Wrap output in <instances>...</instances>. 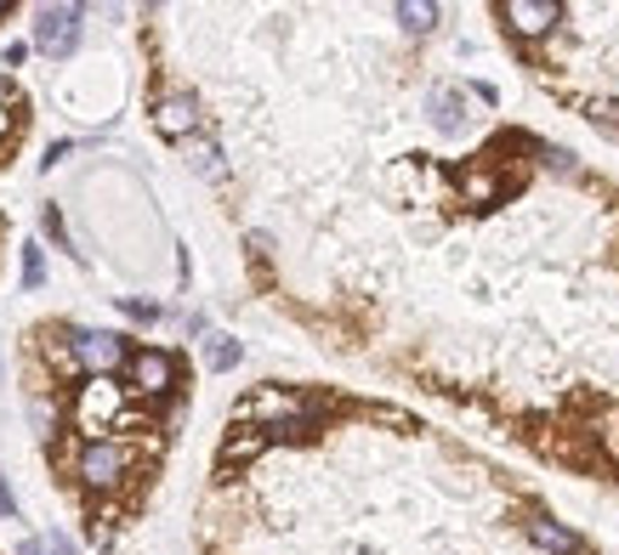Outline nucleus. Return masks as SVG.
Returning a JSON list of instances; mask_svg holds the SVG:
<instances>
[{"instance_id": "nucleus-1", "label": "nucleus", "mask_w": 619, "mask_h": 555, "mask_svg": "<svg viewBox=\"0 0 619 555\" xmlns=\"http://www.w3.org/2000/svg\"><path fill=\"white\" fill-rule=\"evenodd\" d=\"M80 23H85V7H40L34 12V45L45 58H69L74 45H80Z\"/></svg>"}, {"instance_id": "nucleus-2", "label": "nucleus", "mask_w": 619, "mask_h": 555, "mask_svg": "<svg viewBox=\"0 0 619 555\" xmlns=\"http://www.w3.org/2000/svg\"><path fill=\"white\" fill-rule=\"evenodd\" d=\"M74 358H80V369L91 380H109L125 363V335H114V329H85V335H74Z\"/></svg>"}, {"instance_id": "nucleus-3", "label": "nucleus", "mask_w": 619, "mask_h": 555, "mask_svg": "<svg viewBox=\"0 0 619 555\" xmlns=\"http://www.w3.org/2000/svg\"><path fill=\"white\" fill-rule=\"evenodd\" d=\"M74 414H80V431H109L120 414H125V402H120V386H109V380H85L80 386V402H74Z\"/></svg>"}, {"instance_id": "nucleus-4", "label": "nucleus", "mask_w": 619, "mask_h": 555, "mask_svg": "<svg viewBox=\"0 0 619 555\" xmlns=\"http://www.w3.org/2000/svg\"><path fill=\"white\" fill-rule=\"evenodd\" d=\"M125 471H131V453H125L120 442H91V448L80 453V482H85V487H120Z\"/></svg>"}, {"instance_id": "nucleus-5", "label": "nucleus", "mask_w": 619, "mask_h": 555, "mask_svg": "<svg viewBox=\"0 0 619 555\" xmlns=\"http://www.w3.org/2000/svg\"><path fill=\"white\" fill-rule=\"evenodd\" d=\"M500 18H506V29H511V34L540 40V34H551V29L562 23V7H557V0H506Z\"/></svg>"}, {"instance_id": "nucleus-6", "label": "nucleus", "mask_w": 619, "mask_h": 555, "mask_svg": "<svg viewBox=\"0 0 619 555\" xmlns=\"http://www.w3.org/2000/svg\"><path fill=\"white\" fill-rule=\"evenodd\" d=\"M131 386L142 397H165L176 386V363L165 358V351H136V358H131Z\"/></svg>"}, {"instance_id": "nucleus-7", "label": "nucleus", "mask_w": 619, "mask_h": 555, "mask_svg": "<svg viewBox=\"0 0 619 555\" xmlns=\"http://www.w3.org/2000/svg\"><path fill=\"white\" fill-rule=\"evenodd\" d=\"M154 131L171 136V142H187L200 131V103H194V96H165V103L154 109Z\"/></svg>"}, {"instance_id": "nucleus-8", "label": "nucleus", "mask_w": 619, "mask_h": 555, "mask_svg": "<svg viewBox=\"0 0 619 555\" xmlns=\"http://www.w3.org/2000/svg\"><path fill=\"white\" fill-rule=\"evenodd\" d=\"M426 114H433V125H438L444 136H455V131L466 125V96H460L455 85H433V91H426Z\"/></svg>"}, {"instance_id": "nucleus-9", "label": "nucleus", "mask_w": 619, "mask_h": 555, "mask_svg": "<svg viewBox=\"0 0 619 555\" xmlns=\"http://www.w3.org/2000/svg\"><path fill=\"white\" fill-rule=\"evenodd\" d=\"M529 538H535L540 549H551V555H575V549H580V533L557 527L551 516H535V522H529Z\"/></svg>"}, {"instance_id": "nucleus-10", "label": "nucleus", "mask_w": 619, "mask_h": 555, "mask_svg": "<svg viewBox=\"0 0 619 555\" xmlns=\"http://www.w3.org/2000/svg\"><path fill=\"white\" fill-rule=\"evenodd\" d=\"M240 358H245V346L233 340V335H205V363H211L216 374H227Z\"/></svg>"}, {"instance_id": "nucleus-11", "label": "nucleus", "mask_w": 619, "mask_h": 555, "mask_svg": "<svg viewBox=\"0 0 619 555\" xmlns=\"http://www.w3.org/2000/svg\"><path fill=\"white\" fill-rule=\"evenodd\" d=\"M398 23H404L409 34H433V29H438V7H433V0H404V7H398Z\"/></svg>"}, {"instance_id": "nucleus-12", "label": "nucleus", "mask_w": 619, "mask_h": 555, "mask_svg": "<svg viewBox=\"0 0 619 555\" xmlns=\"http://www.w3.org/2000/svg\"><path fill=\"white\" fill-rule=\"evenodd\" d=\"M187 165H194L200 176H222L227 165H222V147L211 142V136H200V142H187Z\"/></svg>"}, {"instance_id": "nucleus-13", "label": "nucleus", "mask_w": 619, "mask_h": 555, "mask_svg": "<svg viewBox=\"0 0 619 555\" xmlns=\"http://www.w3.org/2000/svg\"><path fill=\"white\" fill-rule=\"evenodd\" d=\"M586 120H591V131H602L608 142H619V103H608V96H591V103H586Z\"/></svg>"}, {"instance_id": "nucleus-14", "label": "nucleus", "mask_w": 619, "mask_h": 555, "mask_svg": "<svg viewBox=\"0 0 619 555\" xmlns=\"http://www.w3.org/2000/svg\"><path fill=\"white\" fill-rule=\"evenodd\" d=\"M262 436H267V431H245V436H227L222 460H227V465H233V460H251V453L262 448Z\"/></svg>"}, {"instance_id": "nucleus-15", "label": "nucleus", "mask_w": 619, "mask_h": 555, "mask_svg": "<svg viewBox=\"0 0 619 555\" xmlns=\"http://www.w3.org/2000/svg\"><path fill=\"white\" fill-rule=\"evenodd\" d=\"M540 160H546V171H557V176H580V165H575V154H568V147H540Z\"/></svg>"}, {"instance_id": "nucleus-16", "label": "nucleus", "mask_w": 619, "mask_h": 555, "mask_svg": "<svg viewBox=\"0 0 619 555\" xmlns=\"http://www.w3.org/2000/svg\"><path fill=\"white\" fill-rule=\"evenodd\" d=\"M40 227H45V233H52V238H58V249H69V256H80V249L69 244V233H63V216H58L52 205H45V210H40Z\"/></svg>"}, {"instance_id": "nucleus-17", "label": "nucleus", "mask_w": 619, "mask_h": 555, "mask_svg": "<svg viewBox=\"0 0 619 555\" xmlns=\"http://www.w3.org/2000/svg\"><path fill=\"white\" fill-rule=\"evenodd\" d=\"M460 187H466V198H478V205H489V198L500 193V182H495V176H466Z\"/></svg>"}, {"instance_id": "nucleus-18", "label": "nucleus", "mask_w": 619, "mask_h": 555, "mask_svg": "<svg viewBox=\"0 0 619 555\" xmlns=\"http://www.w3.org/2000/svg\"><path fill=\"white\" fill-rule=\"evenodd\" d=\"M40 278H45V261H40V249H34V244H23V284L34 289Z\"/></svg>"}, {"instance_id": "nucleus-19", "label": "nucleus", "mask_w": 619, "mask_h": 555, "mask_svg": "<svg viewBox=\"0 0 619 555\" xmlns=\"http://www.w3.org/2000/svg\"><path fill=\"white\" fill-rule=\"evenodd\" d=\"M120 307H125L131 318H142V323H154V318H160V307H154V300H131V295H125Z\"/></svg>"}, {"instance_id": "nucleus-20", "label": "nucleus", "mask_w": 619, "mask_h": 555, "mask_svg": "<svg viewBox=\"0 0 619 555\" xmlns=\"http://www.w3.org/2000/svg\"><path fill=\"white\" fill-rule=\"evenodd\" d=\"M40 549H45V555H74V544H69V538H63L58 527H52V533L40 538Z\"/></svg>"}, {"instance_id": "nucleus-21", "label": "nucleus", "mask_w": 619, "mask_h": 555, "mask_svg": "<svg viewBox=\"0 0 619 555\" xmlns=\"http://www.w3.org/2000/svg\"><path fill=\"white\" fill-rule=\"evenodd\" d=\"M0 516H7V522L18 516V493L7 487V476H0Z\"/></svg>"}, {"instance_id": "nucleus-22", "label": "nucleus", "mask_w": 619, "mask_h": 555, "mask_svg": "<svg viewBox=\"0 0 619 555\" xmlns=\"http://www.w3.org/2000/svg\"><path fill=\"white\" fill-rule=\"evenodd\" d=\"M18 555H45V549H40V538H29V544H23Z\"/></svg>"}, {"instance_id": "nucleus-23", "label": "nucleus", "mask_w": 619, "mask_h": 555, "mask_svg": "<svg viewBox=\"0 0 619 555\" xmlns=\"http://www.w3.org/2000/svg\"><path fill=\"white\" fill-rule=\"evenodd\" d=\"M0 18H7V0H0Z\"/></svg>"}, {"instance_id": "nucleus-24", "label": "nucleus", "mask_w": 619, "mask_h": 555, "mask_svg": "<svg viewBox=\"0 0 619 555\" xmlns=\"http://www.w3.org/2000/svg\"><path fill=\"white\" fill-rule=\"evenodd\" d=\"M0 125H7V109H0Z\"/></svg>"}]
</instances>
